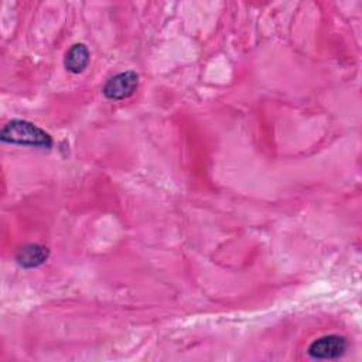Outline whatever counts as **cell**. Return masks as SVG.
I'll return each mask as SVG.
<instances>
[{"label": "cell", "mask_w": 362, "mask_h": 362, "mask_svg": "<svg viewBox=\"0 0 362 362\" xmlns=\"http://www.w3.org/2000/svg\"><path fill=\"white\" fill-rule=\"evenodd\" d=\"M0 139L4 143L20 146H31L41 148H49L52 146V139L47 132L21 119H14L6 123L0 132Z\"/></svg>", "instance_id": "cell-1"}, {"label": "cell", "mask_w": 362, "mask_h": 362, "mask_svg": "<svg viewBox=\"0 0 362 362\" xmlns=\"http://www.w3.org/2000/svg\"><path fill=\"white\" fill-rule=\"evenodd\" d=\"M139 85V75L134 71H124L113 75L103 86V95L107 99L122 100L133 95Z\"/></svg>", "instance_id": "cell-2"}, {"label": "cell", "mask_w": 362, "mask_h": 362, "mask_svg": "<svg viewBox=\"0 0 362 362\" xmlns=\"http://www.w3.org/2000/svg\"><path fill=\"white\" fill-rule=\"evenodd\" d=\"M346 339L338 335H327L315 339L308 346V355L314 359H337L346 351Z\"/></svg>", "instance_id": "cell-3"}, {"label": "cell", "mask_w": 362, "mask_h": 362, "mask_svg": "<svg viewBox=\"0 0 362 362\" xmlns=\"http://www.w3.org/2000/svg\"><path fill=\"white\" fill-rule=\"evenodd\" d=\"M47 259H48V249L45 246H41L37 243H30V245L23 246L16 255L17 263L25 269L38 267Z\"/></svg>", "instance_id": "cell-4"}, {"label": "cell", "mask_w": 362, "mask_h": 362, "mask_svg": "<svg viewBox=\"0 0 362 362\" xmlns=\"http://www.w3.org/2000/svg\"><path fill=\"white\" fill-rule=\"evenodd\" d=\"M64 64H65V68L69 72H74V74L82 72L89 64V51H88L86 45L74 44L68 49V52L65 55V59H64Z\"/></svg>", "instance_id": "cell-5"}]
</instances>
